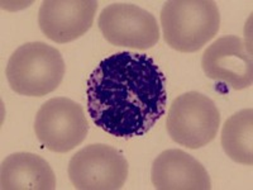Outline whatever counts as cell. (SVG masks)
Segmentation results:
<instances>
[{
    "instance_id": "obj_10",
    "label": "cell",
    "mask_w": 253,
    "mask_h": 190,
    "mask_svg": "<svg viewBox=\"0 0 253 190\" xmlns=\"http://www.w3.org/2000/svg\"><path fill=\"white\" fill-rule=\"evenodd\" d=\"M151 180L157 190H209L211 180L200 162L181 150H166L155 158Z\"/></svg>"
},
{
    "instance_id": "obj_1",
    "label": "cell",
    "mask_w": 253,
    "mask_h": 190,
    "mask_svg": "<svg viewBox=\"0 0 253 190\" xmlns=\"http://www.w3.org/2000/svg\"><path fill=\"white\" fill-rule=\"evenodd\" d=\"M86 99L95 126L119 139L138 137L166 112V78L150 56L117 52L90 74Z\"/></svg>"
},
{
    "instance_id": "obj_8",
    "label": "cell",
    "mask_w": 253,
    "mask_h": 190,
    "mask_svg": "<svg viewBox=\"0 0 253 190\" xmlns=\"http://www.w3.org/2000/svg\"><path fill=\"white\" fill-rule=\"evenodd\" d=\"M202 67L208 78L234 90L252 85V55L245 41L237 36H224L210 45L202 57Z\"/></svg>"
},
{
    "instance_id": "obj_12",
    "label": "cell",
    "mask_w": 253,
    "mask_h": 190,
    "mask_svg": "<svg viewBox=\"0 0 253 190\" xmlns=\"http://www.w3.org/2000/svg\"><path fill=\"white\" fill-rule=\"evenodd\" d=\"M221 147L230 160L242 165L253 164V109L233 114L221 130Z\"/></svg>"
},
{
    "instance_id": "obj_3",
    "label": "cell",
    "mask_w": 253,
    "mask_h": 190,
    "mask_svg": "<svg viewBox=\"0 0 253 190\" xmlns=\"http://www.w3.org/2000/svg\"><path fill=\"white\" fill-rule=\"evenodd\" d=\"M65 71L58 49L43 42H28L13 52L5 74L13 92L41 98L60 87Z\"/></svg>"
},
{
    "instance_id": "obj_11",
    "label": "cell",
    "mask_w": 253,
    "mask_h": 190,
    "mask_svg": "<svg viewBox=\"0 0 253 190\" xmlns=\"http://www.w3.org/2000/svg\"><path fill=\"white\" fill-rule=\"evenodd\" d=\"M3 190H53L56 176L48 162L31 152L9 155L0 167Z\"/></svg>"
},
{
    "instance_id": "obj_9",
    "label": "cell",
    "mask_w": 253,
    "mask_h": 190,
    "mask_svg": "<svg viewBox=\"0 0 253 190\" xmlns=\"http://www.w3.org/2000/svg\"><path fill=\"white\" fill-rule=\"evenodd\" d=\"M96 9L95 0H46L38 12V24L48 40L67 44L91 28Z\"/></svg>"
},
{
    "instance_id": "obj_6",
    "label": "cell",
    "mask_w": 253,
    "mask_h": 190,
    "mask_svg": "<svg viewBox=\"0 0 253 190\" xmlns=\"http://www.w3.org/2000/svg\"><path fill=\"white\" fill-rule=\"evenodd\" d=\"M128 161L109 144L84 147L69 162L70 182L79 190L122 189L128 179Z\"/></svg>"
},
{
    "instance_id": "obj_2",
    "label": "cell",
    "mask_w": 253,
    "mask_h": 190,
    "mask_svg": "<svg viewBox=\"0 0 253 190\" xmlns=\"http://www.w3.org/2000/svg\"><path fill=\"white\" fill-rule=\"evenodd\" d=\"M164 40L182 53L202 49L220 28V13L213 0H170L161 10Z\"/></svg>"
},
{
    "instance_id": "obj_5",
    "label": "cell",
    "mask_w": 253,
    "mask_h": 190,
    "mask_svg": "<svg viewBox=\"0 0 253 190\" xmlns=\"http://www.w3.org/2000/svg\"><path fill=\"white\" fill-rule=\"evenodd\" d=\"M35 132L47 150L65 153L83 143L89 132V123L80 104L57 96L42 104L36 114Z\"/></svg>"
},
{
    "instance_id": "obj_7",
    "label": "cell",
    "mask_w": 253,
    "mask_h": 190,
    "mask_svg": "<svg viewBox=\"0 0 253 190\" xmlns=\"http://www.w3.org/2000/svg\"><path fill=\"white\" fill-rule=\"evenodd\" d=\"M98 26L113 46L148 49L160 40L157 20L146 9L128 3H114L101 10Z\"/></svg>"
},
{
    "instance_id": "obj_4",
    "label": "cell",
    "mask_w": 253,
    "mask_h": 190,
    "mask_svg": "<svg viewBox=\"0 0 253 190\" xmlns=\"http://www.w3.org/2000/svg\"><path fill=\"white\" fill-rule=\"evenodd\" d=\"M220 113L213 100L198 92L180 95L171 104L167 114V132L176 143L198 150L216 137Z\"/></svg>"
}]
</instances>
